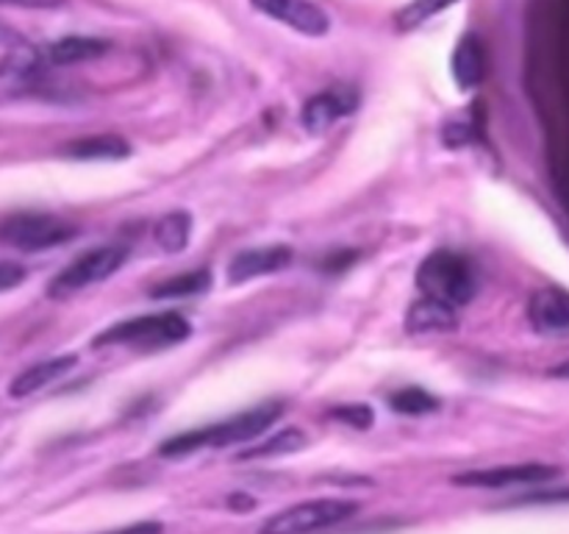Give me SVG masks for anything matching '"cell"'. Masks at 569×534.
<instances>
[{
    "label": "cell",
    "instance_id": "obj_1",
    "mask_svg": "<svg viewBox=\"0 0 569 534\" xmlns=\"http://www.w3.org/2000/svg\"><path fill=\"white\" fill-rule=\"evenodd\" d=\"M283 415V400H264V404L253 406V409L233 415L222 423H211L206 428H192V432H181L176 437L164 439L159 445L161 456H187L200 448H226V445H244L250 439L261 437L278 417Z\"/></svg>",
    "mask_w": 569,
    "mask_h": 534
},
{
    "label": "cell",
    "instance_id": "obj_2",
    "mask_svg": "<svg viewBox=\"0 0 569 534\" xmlns=\"http://www.w3.org/2000/svg\"><path fill=\"white\" fill-rule=\"evenodd\" d=\"M192 334V326L176 312H161V315H142L131 320H120L103 334L92 339V348H106V345H126L137 350H159L170 345L183 343Z\"/></svg>",
    "mask_w": 569,
    "mask_h": 534
},
{
    "label": "cell",
    "instance_id": "obj_3",
    "mask_svg": "<svg viewBox=\"0 0 569 534\" xmlns=\"http://www.w3.org/2000/svg\"><path fill=\"white\" fill-rule=\"evenodd\" d=\"M417 287L422 295L445 300V304L465 306L476 298V270L461 254L448 248H439L428 254L417 267Z\"/></svg>",
    "mask_w": 569,
    "mask_h": 534
},
{
    "label": "cell",
    "instance_id": "obj_4",
    "mask_svg": "<svg viewBox=\"0 0 569 534\" xmlns=\"http://www.w3.org/2000/svg\"><path fill=\"white\" fill-rule=\"evenodd\" d=\"M359 512V501L348 498H315L295 504L289 510L276 512L267 517L259 534H317L322 528H331L337 523L348 521Z\"/></svg>",
    "mask_w": 569,
    "mask_h": 534
},
{
    "label": "cell",
    "instance_id": "obj_5",
    "mask_svg": "<svg viewBox=\"0 0 569 534\" xmlns=\"http://www.w3.org/2000/svg\"><path fill=\"white\" fill-rule=\"evenodd\" d=\"M128 259V245H100V248L87 250L78 259H72L53 281L48 284L50 298H70V295L81 293V289L92 287V284L106 281L114 276Z\"/></svg>",
    "mask_w": 569,
    "mask_h": 534
},
{
    "label": "cell",
    "instance_id": "obj_6",
    "mask_svg": "<svg viewBox=\"0 0 569 534\" xmlns=\"http://www.w3.org/2000/svg\"><path fill=\"white\" fill-rule=\"evenodd\" d=\"M76 234L78 228L72 222L56 215H44V211H20V215L0 220V243L14 245L20 250L56 248V245L70 243Z\"/></svg>",
    "mask_w": 569,
    "mask_h": 534
},
{
    "label": "cell",
    "instance_id": "obj_7",
    "mask_svg": "<svg viewBox=\"0 0 569 534\" xmlns=\"http://www.w3.org/2000/svg\"><path fill=\"white\" fill-rule=\"evenodd\" d=\"M559 476L556 465H539V462H528V465H500V467H481V471L459 473L453 478L461 487L476 490H506V487H528V484H545L550 478Z\"/></svg>",
    "mask_w": 569,
    "mask_h": 534
},
{
    "label": "cell",
    "instance_id": "obj_8",
    "mask_svg": "<svg viewBox=\"0 0 569 534\" xmlns=\"http://www.w3.org/2000/svg\"><path fill=\"white\" fill-rule=\"evenodd\" d=\"M359 106V92L353 87H331L317 92L315 98L306 100L300 122L309 134H326L328 128L337 126L342 117L353 115Z\"/></svg>",
    "mask_w": 569,
    "mask_h": 534
},
{
    "label": "cell",
    "instance_id": "obj_9",
    "mask_svg": "<svg viewBox=\"0 0 569 534\" xmlns=\"http://www.w3.org/2000/svg\"><path fill=\"white\" fill-rule=\"evenodd\" d=\"M250 3L261 14L272 17V20L283 22L298 33H306V37H326L328 28H331V17L311 0H250Z\"/></svg>",
    "mask_w": 569,
    "mask_h": 534
},
{
    "label": "cell",
    "instance_id": "obj_10",
    "mask_svg": "<svg viewBox=\"0 0 569 534\" xmlns=\"http://www.w3.org/2000/svg\"><path fill=\"white\" fill-rule=\"evenodd\" d=\"M528 320L542 337H569V289H537L528 300Z\"/></svg>",
    "mask_w": 569,
    "mask_h": 534
},
{
    "label": "cell",
    "instance_id": "obj_11",
    "mask_svg": "<svg viewBox=\"0 0 569 534\" xmlns=\"http://www.w3.org/2000/svg\"><path fill=\"white\" fill-rule=\"evenodd\" d=\"M292 248L289 245H259V248H248L237 254L228 265V284H244L253 278L272 276L281 273L283 267L292 265Z\"/></svg>",
    "mask_w": 569,
    "mask_h": 534
},
{
    "label": "cell",
    "instance_id": "obj_12",
    "mask_svg": "<svg viewBox=\"0 0 569 534\" xmlns=\"http://www.w3.org/2000/svg\"><path fill=\"white\" fill-rule=\"evenodd\" d=\"M459 306L422 295L406 312V332L409 334H448L459 328Z\"/></svg>",
    "mask_w": 569,
    "mask_h": 534
},
{
    "label": "cell",
    "instance_id": "obj_13",
    "mask_svg": "<svg viewBox=\"0 0 569 534\" xmlns=\"http://www.w3.org/2000/svg\"><path fill=\"white\" fill-rule=\"evenodd\" d=\"M450 70H453L456 83L461 89L481 87L483 78H487V48H483L478 33H465L459 39L453 59H450Z\"/></svg>",
    "mask_w": 569,
    "mask_h": 534
},
{
    "label": "cell",
    "instance_id": "obj_14",
    "mask_svg": "<svg viewBox=\"0 0 569 534\" xmlns=\"http://www.w3.org/2000/svg\"><path fill=\"white\" fill-rule=\"evenodd\" d=\"M76 365H78L76 354H64V356H53V359L37 362V365L22 370L20 376L9 384V395L11 398H28V395L39 393V389H44L48 384L64 378Z\"/></svg>",
    "mask_w": 569,
    "mask_h": 534
},
{
    "label": "cell",
    "instance_id": "obj_15",
    "mask_svg": "<svg viewBox=\"0 0 569 534\" xmlns=\"http://www.w3.org/2000/svg\"><path fill=\"white\" fill-rule=\"evenodd\" d=\"M61 154L67 159L78 161H106V159H128L131 156V145L117 134H94V137L76 139V142L64 145Z\"/></svg>",
    "mask_w": 569,
    "mask_h": 534
},
{
    "label": "cell",
    "instance_id": "obj_16",
    "mask_svg": "<svg viewBox=\"0 0 569 534\" xmlns=\"http://www.w3.org/2000/svg\"><path fill=\"white\" fill-rule=\"evenodd\" d=\"M111 50V42L98 37H64L56 39L48 48V61L56 67L81 65V61H94Z\"/></svg>",
    "mask_w": 569,
    "mask_h": 534
},
{
    "label": "cell",
    "instance_id": "obj_17",
    "mask_svg": "<svg viewBox=\"0 0 569 534\" xmlns=\"http://www.w3.org/2000/svg\"><path fill=\"white\" fill-rule=\"evenodd\" d=\"M153 237L164 254H181L192 237V215L189 211H170L156 222Z\"/></svg>",
    "mask_w": 569,
    "mask_h": 534
},
{
    "label": "cell",
    "instance_id": "obj_18",
    "mask_svg": "<svg viewBox=\"0 0 569 534\" xmlns=\"http://www.w3.org/2000/svg\"><path fill=\"white\" fill-rule=\"evenodd\" d=\"M211 289V273L206 267L200 270L181 273V276H172L167 281L156 284L150 289V298L156 300H170V298H189V295H203Z\"/></svg>",
    "mask_w": 569,
    "mask_h": 534
},
{
    "label": "cell",
    "instance_id": "obj_19",
    "mask_svg": "<svg viewBox=\"0 0 569 534\" xmlns=\"http://www.w3.org/2000/svg\"><path fill=\"white\" fill-rule=\"evenodd\" d=\"M306 445H309V437H306L300 428H287V432L276 434V437H270L267 443L242 451V454H239V459H264V456L295 454V451L306 448Z\"/></svg>",
    "mask_w": 569,
    "mask_h": 534
},
{
    "label": "cell",
    "instance_id": "obj_20",
    "mask_svg": "<svg viewBox=\"0 0 569 534\" xmlns=\"http://www.w3.org/2000/svg\"><path fill=\"white\" fill-rule=\"evenodd\" d=\"M389 406L400 412V415H428V412L439 409V400L431 393H426V389L406 387L389 398Z\"/></svg>",
    "mask_w": 569,
    "mask_h": 534
},
{
    "label": "cell",
    "instance_id": "obj_21",
    "mask_svg": "<svg viewBox=\"0 0 569 534\" xmlns=\"http://www.w3.org/2000/svg\"><path fill=\"white\" fill-rule=\"evenodd\" d=\"M459 0H411L403 11L398 14V28L409 31V28L422 26L426 20H431L433 14H439L442 9H450Z\"/></svg>",
    "mask_w": 569,
    "mask_h": 534
},
{
    "label": "cell",
    "instance_id": "obj_22",
    "mask_svg": "<svg viewBox=\"0 0 569 534\" xmlns=\"http://www.w3.org/2000/svg\"><path fill=\"white\" fill-rule=\"evenodd\" d=\"M339 423L345 426H356V428H370L372 423V409L370 406H339V409L331 412Z\"/></svg>",
    "mask_w": 569,
    "mask_h": 534
},
{
    "label": "cell",
    "instance_id": "obj_23",
    "mask_svg": "<svg viewBox=\"0 0 569 534\" xmlns=\"http://www.w3.org/2000/svg\"><path fill=\"white\" fill-rule=\"evenodd\" d=\"M26 281V270L14 261H0V293L17 287V284Z\"/></svg>",
    "mask_w": 569,
    "mask_h": 534
},
{
    "label": "cell",
    "instance_id": "obj_24",
    "mask_svg": "<svg viewBox=\"0 0 569 534\" xmlns=\"http://www.w3.org/2000/svg\"><path fill=\"white\" fill-rule=\"evenodd\" d=\"M559 501H569V487L565 490H542L522 498V504H559Z\"/></svg>",
    "mask_w": 569,
    "mask_h": 534
},
{
    "label": "cell",
    "instance_id": "obj_25",
    "mask_svg": "<svg viewBox=\"0 0 569 534\" xmlns=\"http://www.w3.org/2000/svg\"><path fill=\"white\" fill-rule=\"evenodd\" d=\"M22 44H28L26 37H22V33L17 31V28H11L9 22L0 20V48L17 50V48H22Z\"/></svg>",
    "mask_w": 569,
    "mask_h": 534
},
{
    "label": "cell",
    "instance_id": "obj_26",
    "mask_svg": "<svg viewBox=\"0 0 569 534\" xmlns=\"http://www.w3.org/2000/svg\"><path fill=\"white\" fill-rule=\"evenodd\" d=\"M103 534H164V526L159 521H142V523H131V526L114 528V532H103Z\"/></svg>",
    "mask_w": 569,
    "mask_h": 534
},
{
    "label": "cell",
    "instance_id": "obj_27",
    "mask_svg": "<svg viewBox=\"0 0 569 534\" xmlns=\"http://www.w3.org/2000/svg\"><path fill=\"white\" fill-rule=\"evenodd\" d=\"M67 0H0V6H14V9H61Z\"/></svg>",
    "mask_w": 569,
    "mask_h": 534
}]
</instances>
